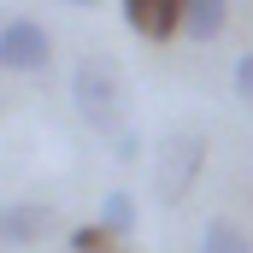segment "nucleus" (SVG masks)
Returning <instances> with one entry per match:
<instances>
[{"instance_id":"obj_4","label":"nucleus","mask_w":253,"mask_h":253,"mask_svg":"<svg viewBox=\"0 0 253 253\" xmlns=\"http://www.w3.org/2000/svg\"><path fill=\"white\" fill-rule=\"evenodd\" d=\"M59 230V212L47 200H12L0 206V248H36Z\"/></svg>"},{"instance_id":"obj_10","label":"nucleus","mask_w":253,"mask_h":253,"mask_svg":"<svg viewBox=\"0 0 253 253\" xmlns=\"http://www.w3.org/2000/svg\"><path fill=\"white\" fill-rule=\"evenodd\" d=\"M230 83H236V100H242V106H253V53H242V59H236V77H230Z\"/></svg>"},{"instance_id":"obj_3","label":"nucleus","mask_w":253,"mask_h":253,"mask_svg":"<svg viewBox=\"0 0 253 253\" xmlns=\"http://www.w3.org/2000/svg\"><path fill=\"white\" fill-rule=\"evenodd\" d=\"M47 59H53V36H47L42 18H12V24H0V71L30 77V71H47Z\"/></svg>"},{"instance_id":"obj_8","label":"nucleus","mask_w":253,"mask_h":253,"mask_svg":"<svg viewBox=\"0 0 253 253\" xmlns=\"http://www.w3.org/2000/svg\"><path fill=\"white\" fill-rule=\"evenodd\" d=\"M100 224H106L112 236H129V230H135V200H129L124 189H112L100 200Z\"/></svg>"},{"instance_id":"obj_12","label":"nucleus","mask_w":253,"mask_h":253,"mask_svg":"<svg viewBox=\"0 0 253 253\" xmlns=\"http://www.w3.org/2000/svg\"><path fill=\"white\" fill-rule=\"evenodd\" d=\"M59 6H100V0H59Z\"/></svg>"},{"instance_id":"obj_11","label":"nucleus","mask_w":253,"mask_h":253,"mask_svg":"<svg viewBox=\"0 0 253 253\" xmlns=\"http://www.w3.org/2000/svg\"><path fill=\"white\" fill-rule=\"evenodd\" d=\"M112 153H118V159H135V153H141V135H135V129H118V135H112Z\"/></svg>"},{"instance_id":"obj_2","label":"nucleus","mask_w":253,"mask_h":253,"mask_svg":"<svg viewBox=\"0 0 253 253\" xmlns=\"http://www.w3.org/2000/svg\"><path fill=\"white\" fill-rule=\"evenodd\" d=\"M200 165H206V135H171L159 147V165H153V189L165 206H177L183 194L200 183Z\"/></svg>"},{"instance_id":"obj_6","label":"nucleus","mask_w":253,"mask_h":253,"mask_svg":"<svg viewBox=\"0 0 253 253\" xmlns=\"http://www.w3.org/2000/svg\"><path fill=\"white\" fill-rule=\"evenodd\" d=\"M230 18V0H183V36L189 42H212Z\"/></svg>"},{"instance_id":"obj_5","label":"nucleus","mask_w":253,"mask_h":253,"mask_svg":"<svg viewBox=\"0 0 253 253\" xmlns=\"http://www.w3.org/2000/svg\"><path fill=\"white\" fill-rule=\"evenodd\" d=\"M124 24L141 36V42H171L183 36V0H118Z\"/></svg>"},{"instance_id":"obj_7","label":"nucleus","mask_w":253,"mask_h":253,"mask_svg":"<svg viewBox=\"0 0 253 253\" xmlns=\"http://www.w3.org/2000/svg\"><path fill=\"white\" fill-rule=\"evenodd\" d=\"M194 253H253V236L242 230V224H230V218H212Z\"/></svg>"},{"instance_id":"obj_1","label":"nucleus","mask_w":253,"mask_h":253,"mask_svg":"<svg viewBox=\"0 0 253 253\" xmlns=\"http://www.w3.org/2000/svg\"><path fill=\"white\" fill-rule=\"evenodd\" d=\"M71 106L77 118L94 129V135H118L129 129V112H124V71L106 59V53H83L71 65Z\"/></svg>"},{"instance_id":"obj_9","label":"nucleus","mask_w":253,"mask_h":253,"mask_svg":"<svg viewBox=\"0 0 253 253\" xmlns=\"http://www.w3.org/2000/svg\"><path fill=\"white\" fill-rule=\"evenodd\" d=\"M106 242H112L106 224H77V230H71V253H100Z\"/></svg>"}]
</instances>
